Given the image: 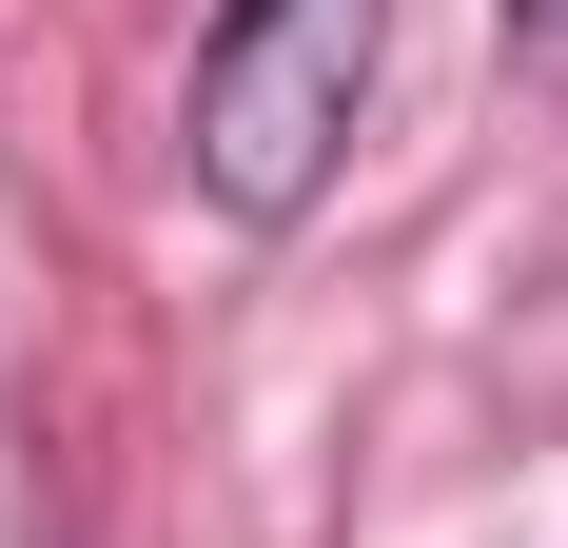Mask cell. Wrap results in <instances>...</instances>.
Masks as SVG:
<instances>
[{
  "label": "cell",
  "mask_w": 568,
  "mask_h": 548,
  "mask_svg": "<svg viewBox=\"0 0 568 548\" xmlns=\"http://www.w3.org/2000/svg\"><path fill=\"white\" fill-rule=\"evenodd\" d=\"M373 59H393V0H216L196 40V196L216 216H314L373 118Z\"/></svg>",
  "instance_id": "obj_1"
},
{
  "label": "cell",
  "mask_w": 568,
  "mask_h": 548,
  "mask_svg": "<svg viewBox=\"0 0 568 548\" xmlns=\"http://www.w3.org/2000/svg\"><path fill=\"white\" fill-rule=\"evenodd\" d=\"M510 40H549V59H568V0H510Z\"/></svg>",
  "instance_id": "obj_2"
}]
</instances>
